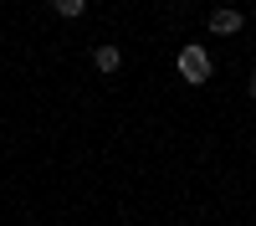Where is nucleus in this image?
<instances>
[{
	"label": "nucleus",
	"mask_w": 256,
	"mask_h": 226,
	"mask_svg": "<svg viewBox=\"0 0 256 226\" xmlns=\"http://www.w3.org/2000/svg\"><path fill=\"white\" fill-rule=\"evenodd\" d=\"M246 93H251V98H256V67H251V82H246Z\"/></svg>",
	"instance_id": "obj_5"
},
{
	"label": "nucleus",
	"mask_w": 256,
	"mask_h": 226,
	"mask_svg": "<svg viewBox=\"0 0 256 226\" xmlns=\"http://www.w3.org/2000/svg\"><path fill=\"white\" fill-rule=\"evenodd\" d=\"M205 26H210V31H216V36H236V31L246 26V16H241L236 6H216V11H210V16H205Z\"/></svg>",
	"instance_id": "obj_2"
},
{
	"label": "nucleus",
	"mask_w": 256,
	"mask_h": 226,
	"mask_svg": "<svg viewBox=\"0 0 256 226\" xmlns=\"http://www.w3.org/2000/svg\"><path fill=\"white\" fill-rule=\"evenodd\" d=\"M52 11L62 21H82V16H88V0H52Z\"/></svg>",
	"instance_id": "obj_4"
},
{
	"label": "nucleus",
	"mask_w": 256,
	"mask_h": 226,
	"mask_svg": "<svg viewBox=\"0 0 256 226\" xmlns=\"http://www.w3.org/2000/svg\"><path fill=\"white\" fill-rule=\"evenodd\" d=\"M92 67H98L102 77H113V72L123 67V52L113 47V41H102V47H92Z\"/></svg>",
	"instance_id": "obj_3"
},
{
	"label": "nucleus",
	"mask_w": 256,
	"mask_h": 226,
	"mask_svg": "<svg viewBox=\"0 0 256 226\" xmlns=\"http://www.w3.org/2000/svg\"><path fill=\"white\" fill-rule=\"evenodd\" d=\"M174 72L190 82V88H205V82L216 77V57H210L200 41H184V47L174 52Z\"/></svg>",
	"instance_id": "obj_1"
}]
</instances>
